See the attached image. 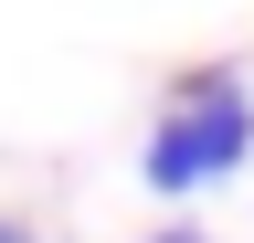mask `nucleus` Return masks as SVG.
<instances>
[{
    "instance_id": "1",
    "label": "nucleus",
    "mask_w": 254,
    "mask_h": 243,
    "mask_svg": "<svg viewBox=\"0 0 254 243\" xmlns=\"http://www.w3.org/2000/svg\"><path fill=\"white\" fill-rule=\"evenodd\" d=\"M148 180H159V191H190V180H201V159H190V127H180V116L148 138Z\"/></svg>"
},
{
    "instance_id": "2",
    "label": "nucleus",
    "mask_w": 254,
    "mask_h": 243,
    "mask_svg": "<svg viewBox=\"0 0 254 243\" xmlns=\"http://www.w3.org/2000/svg\"><path fill=\"white\" fill-rule=\"evenodd\" d=\"M0 243H32V233H21V222H0Z\"/></svg>"
},
{
    "instance_id": "3",
    "label": "nucleus",
    "mask_w": 254,
    "mask_h": 243,
    "mask_svg": "<svg viewBox=\"0 0 254 243\" xmlns=\"http://www.w3.org/2000/svg\"><path fill=\"white\" fill-rule=\"evenodd\" d=\"M159 243H201V233H159Z\"/></svg>"
}]
</instances>
